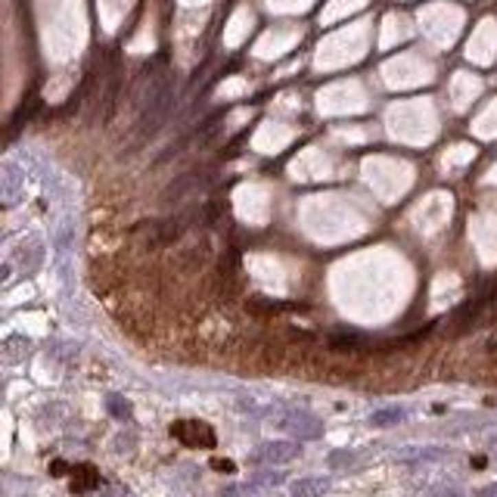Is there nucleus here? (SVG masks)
Here are the masks:
<instances>
[{
	"instance_id": "3",
	"label": "nucleus",
	"mask_w": 497,
	"mask_h": 497,
	"mask_svg": "<svg viewBox=\"0 0 497 497\" xmlns=\"http://www.w3.org/2000/svg\"><path fill=\"white\" fill-rule=\"evenodd\" d=\"M296 457H302V441L298 439H271L261 441L252 454H249V463H265V466H283L292 463Z\"/></svg>"
},
{
	"instance_id": "10",
	"label": "nucleus",
	"mask_w": 497,
	"mask_h": 497,
	"mask_svg": "<svg viewBox=\"0 0 497 497\" xmlns=\"http://www.w3.org/2000/svg\"><path fill=\"white\" fill-rule=\"evenodd\" d=\"M106 407H109L112 413H115V417H131V407L128 404H118V395H109V398H106Z\"/></svg>"
},
{
	"instance_id": "7",
	"label": "nucleus",
	"mask_w": 497,
	"mask_h": 497,
	"mask_svg": "<svg viewBox=\"0 0 497 497\" xmlns=\"http://www.w3.org/2000/svg\"><path fill=\"white\" fill-rule=\"evenodd\" d=\"M361 460H364L361 451H355V448H339V451H329L327 457H323V463L333 472H349V470H355V466H361Z\"/></svg>"
},
{
	"instance_id": "9",
	"label": "nucleus",
	"mask_w": 497,
	"mask_h": 497,
	"mask_svg": "<svg viewBox=\"0 0 497 497\" xmlns=\"http://www.w3.org/2000/svg\"><path fill=\"white\" fill-rule=\"evenodd\" d=\"M357 342H361L357 333H333V339H329V345H333L336 351H355Z\"/></svg>"
},
{
	"instance_id": "5",
	"label": "nucleus",
	"mask_w": 497,
	"mask_h": 497,
	"mask_svg": "<svg viewBox=\"0 0 497 497\" xmlns=\"http://www.w3.org/2000/svg\"><path fill=\"white\" fill-rule=\"evenodd\" d=\"M454 454L448 448H404L395 454V460L404 466H423V463H445Z\"/></svg>"
},
{
	"instance_id": "1",
	"label": "nucleus",
	"mask_w": 497,
	"mask_h": 497,
	"mask_svg": "<svg viewBox=\"0 0 497 497\" xmlns=\"http://www.w3.org/2000/svg\"><path fill=\"white\" fill-rule=\"evenodd\" d=\"M177 109V75L165 71L153 85V91L146 93V103H143V112L134 122V134L137 143H146L159 134L162 124H168L171 112Z\"/></svg>"
},
{
	"instance_id": "4",
	"label": "nucleus",
	"mask_w": 497,
	"mask_h": 497,
	"mask_svg": "<svg viewBox=\"0 0 497 497\" xmlns=\"http://www.w3.org/2000/svg\"><path fill=\"white\" fill-rule=\"evenodd\" d=\"M214 181V175L212 171H184V175H177L175 181L168 184V187L162 190V196H159V202L162 206H181L187 196H196L206 184H212Z\"/></svg>"
},
{
	"instance_id": "13",
	"label": "nucleus",
	"mask_w": 497,
	"mask_h": 497,
	"mask_svg": "<svg viewBox=\"0 0 497 497\" xmlns=\"http://www.w3.org/2000/svg\"><path fill=\"white\" fill-rule=\"evenodd\" d=\"M491 445H494V448H497V435H491Z\"/></svg>"
},
{
	"instance_id": "11",
	"label": "nucleus",
	"mask_w": 497,
	"mask_h": 497,
	"mask_svg": "<svg viewBox=\"0 0 497 497\" xmlns=\"http://www.w3.org/2000/svg\"><path fill=\"white\" fill-rule=\"evenodd\" d=\"M283 482H286L283 472H265V476L255 478V488H258V485H283Z\"/></svg>"
},
{
	"instance_id": "2",
	"label": "nucleus",
	"mask_w": 497,
	"mask_h": 497,
	"mask_svg": "<svg viewBox=\"0 0 497 497\" xmlns=\"http://www.w3.org/2000/svg\"><path fill=\"white\" fill-rule=\"evenodd\" d=\"M255 417H271L274 426H280L286 435H292L298 441H314L323 435V423L311 410H305V407L274 404V407H265V410H255Z\"/></svg>"
},
{
	"instance_id": "12",
	"label": "nucleus",
	"mask_w": 497,
	"mask_h": 497,
	"mask_svg": "<svg viewBox=\"0 0 497 497\" xmlns=\"http://www.w3.org/2000/svg\"><path fill=\"white\" fill-rule=\"evenodd\" d=\"M482 494H497V485H488V488H482Z\"/></svg>"
},
{
	"instance_id": "6",
	"label": "nucleus",
	"mask_w": 497,
	"mask_h": 497,
	"mask_svg": "<svg viewBox=\"0 0 497 497\" xmlns=\"http://www.w3.org/2000/svg\"><path fill=\"white\" fill-rule=\"evenodd\" d=\"M410 420V410L401 404H388V407H376L373 413L367 417V423L373 429H392V426H401V423Z\"/></svg>"
},
{
	"instance_id": "8",
	"label": "nucleus",
	"mask_w": 497,
	"mask_h": 497,
	"mask_svg": "<svg viewBox=\"0 0 497 497\" xmlns=\"http://www.w3.org/2000/svg\"><path fill=\"white\" fill-rule=\"evenodd\" d=\"M329 488V478H298V482L289 485L292 494H320V491Z\"/></svg>"
}]
</instances>
